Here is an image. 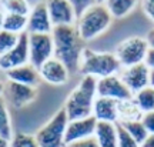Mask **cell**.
I'll use <instances>...</instances> for the list:
<instances>
[{
  "label": "cell",
  "mask_w": 154,
  "mask_h": 147,
  "mask_svg": "<svg viewBox=\"0 0 154 147\" xmlns=\"http://www.w3.org/2000/svg\"><path fill=\"white\" fill-rule=\"evenodd\" d=\"M5 74H6L7 82L20 83V84H26V86L36 87V89H37V84L42 80L40 74H38V70L36 67H33L30 63L5 71Z\"/></svg>",
  "instance_id": "16"
},
{
  "label": "cell",
  "mask_w": 154,
  "mask_h": 147,
  "mask_svg": "<svg viewBox=\"0 0 154 147\" xmlns=\"http://www.w3.org/2000/svg\"><path fill=\"white\" fill-rule=\"evenodd\" d=\"M19 42V36L13 34L10 32H6V30H0V56L6 55L7 52H10Z\"/></svg>",
  "instance_id": "26"
},
{
  "label": "cell",
  "mask_w": 154,
  "mask_h": 147,
  "mask_svg": "<svg viewBox=\"0 0 154 147\" xmlns=\"http://www.w3.org/2000/svg\"><path fill=\"white\" fill-rule=\"evenodd\" d=\"M141 123L146 127V130L149 131V134H153L154 136V111L144 113L143 119H141Z\"/></svg>",
  "instance_id": "29"
},
{
  "label": "cell",
  "mask_w": 154,
  "mask_h": 147,
  "mask_svg": "<svg viewBox=\"0 0 154 147\" xmlns=\"http://www.w3.org/2000/svg\"><path fill=\"white\" fill-rule=\"evenodd\" d=\"M150 46L146 37L133 36L126 40H123L116 47V57L120 61L123 69L131 67L136 64H141L146 60V56L149 53Z\"/></svg>",
  "instance_id": "6"
},
{
  "label": "cell",
  "mask_w": 154,
  "mask_h": 147,
  "mask_svg": "<svg viewBox=\"0 0 154 147\" xmlns=\"http://www.w3.org/2000/svg\"><path fill=\"white\" fill-rule=\"evenodd\" d=\"M94 139H96L99 147H117V144H119L117 123L97 121Z\"/></svg>",
  "instance_id": "18"
},
{
  "label": "cell",
  "mask_w": 154,
  "mask_h": 147,
  "mask_svg": "<svg viewBox=\"0 0 154 147\" xmlns=\"http://www.w3.org/2000/svg\"><path fill=\"white\" fill-rule=\"evenodd\" d=\"M96 99H97V79L83 76L80 83L67 96L66 103L63 106L69 120L86 119L93 116Z\"/></svg>",
  "instance_id": "2"
},
{
  "label": "cell",
  "mask_w": 154,
  "mask_h": 147,
  "mask_svg": "<svg viewBox=\"0 0 154 147\" xmlns=\"http://www.w3.org/2000/svg\"><path fill=\"white\" fill-rule=\"evenodd\" d=\"M150 87L154 89V70H150Z\"/></svg>",
  "instance_id": "35"
},
{
  "label": "cell",
  "mask_w": 154,
  "mask_h": 147,
  "mask_svg": "<svg viewBox=\"0 0 154 147\" xmlns=\"http://www.w3.org/2000/svg\"><path fill=\"white\" fill-rule=\"evenodd\" d=\"M121 64L117 60L114 53L107 52H96L86 47L82 53L80 60V69L79 71L83 76H90L94 79H103V77L120 74Z\"/></svg>",
  "instance_id": "4"
},
{
  "label": "cell",
  "mask_w": 154,
  "mask_h": 147,
  "mask_svg": "<svg viewBox=\"0 0 154 147\" xmlns=\"http://www.w3.org/2000/svg\"><path fill=\"white\" fill-rule=\"evenodd\" d=\"M29 64V34L23 33L19 36L17 44L7 52L6 55L0 56V70H11L20 66Z\"/></svg>",
  "instance_id": "11"
},
{
  "label": "cell",
  "mask_w": 154,
  "mask_h": 147,
  "mask_svg": "<svg viewBox=\"0 0 154 147\" xmlns=\"http://www.w3.org/2000/svg\"><path fill=\"white\" fill-rule=\"evenodd\" d=\"M119 124L123 126V129L130 134V136L138 143V144H141V143L149 137V131L146 130V127L143 126L141 123V120L140 121H128V123H119Z\"/></svg>",
  "instance_id": "25"
},
{
  "label": "cell",
  "mask_w": 154,
  "mask_h": 147,
  "mask_svg": "<svg viewBox=\"0 0 154 147\" xmlns=\"http://www.w3.org/2000/svg\"><path fill=\"white\" fill-rule=\"evenodd\" d=\"M3 93H5V84L3 82H0V96H3Z\"/></svg>",
  "instance_id": "38"
},
{
  "label": "cell",
  "mask_w": 154,
  "mask_h": 147,
  "mask_svg": "<svg viewBox=\"0 0 154 147\" xmlns=\"http://www.w3.org/2000/svg\"><path fill=\"white\" fill-rule=\"evenodd\" d=\"M38 74L43 82L54 86H63L70 79V71L60 60L51 57L38 69Z\"/></svg>",
  "instance_id": "14"
},
{
  "label": "cell",
  "mask_w": 154,
  "mask_h": 147,
  "mask_svg": "<svg viewBox=\"0 0 154 147\" xmlns=\"http://www.w3.org/2000/svg\"><path fill=\"white\" fill-rule=\"evenodd\" d=\"M13 127H11L10 113L7 109V103L3 96H0V139L10 142L13 139Z\"/></svg>",
  "instance_id": "22"
},
{
  "label": "cell",
  "mask_w": 154,
  "mask_h": 147,
  "mask_svg": "<svg viewBox=\"0 0 154 147\" xmlns=\"http://www.w3.org/2000/svg\"><path fill=\"white\" fill-rule=\"evenodd\" d=\"M3 19H5V11L0 9V30L3 29Z\"/></svg>",
  "instance_id": "37"
},
{
  "label": "cell",
  "mask_w": 154,
  "mask_h": 147,
  "mask_svg": "<svg viewBox=\"0 0 154 147\" xmlns=\"http://www.w3.org/2000/svg\"><path fill=\"white\" fill-rule=\"evenodd\" d=\"M96 127H97V119L94 116L79 120H69L66 134H64V146L79 142V140H86V139L94 137Z\"/></svg>",
  "instance_id": "13"
},
{
  "label": "cell",
  "mask_w": 154,
  "mask_h": 147,
  "mask_svg": "<svg viewBox=\"0 0 154 147\" xmlns=\"http://www.w3.org/2000/svg\"><path fill=\"white\" fill-rule=\"evenodd\" d=\"M0 9L5 13H14V14L29 16L30 11H32V5L29 2H23V0H9V2H2Z\"/></svg>",
  "instance_id": "24"
},
{
  "label": "cell",
  "mask_w": 154,
  "mask_h": 147,
  "mask_svg": "<svg viewBox=\"0 0 154 147\" xmlns=\"http://www.w3.org/2000/svg\"><path fill=\"white\" fill-rule=\"evenodd\" d=\"M111 20L113 17L110 11L107 10L106 3L97 2V3H91L83 11L82 16L77 19L76 29L83 42H90L101 36L110 27Z\"/></svg>",
  "instance_id": "3"
},
{
  "label": "cell",
  "mask_w": 154,
  "mask_h": 147,
  "mask_svg": "<svg viewBox=\"0 0 154 147\" xmlns=\"http://www.w3.org/2000/svg\"><path fill=\"white\" fill-rule=\"evenodd\" d=\"M104 3L113 19L126 17L137 6V2H133V0H110V2H104Z\"/></svg>",
  "instance_id": "21"
},
{
  "label": "cell",
  "mask_w": 154,
  "mask_h": 147,
  "mask_svg": "<svg viewBox=\"0 0 154 147\" xmlns=\"http://www.w3.org/2000/svg\"><path fill=\"white\" fill-rule=\"evenodd\" d=\"M117 103L113 99L99 97L94 102L93 116L97 121H107V123H117L119 121V113H117Z\"/></svg>",
  "instance_id": "17"
},
{
  "label": "cell",
  "mask_w": 154,
  "mask_h": 147,
  "mask_svg": "<svg viewBox=\"0 0 154 147\" xmlns=\"http://www.w3.org/2000/svg\"><path fill=\"white\" fill-rule=\"evenodd\" d=\"M6 103H9L14 109H22L24 106L30 104L37 97V89L30 87L26 84L14 82H7L5 84V93H3Z\"/></svg>",
  "instance_id": "8"
},
{
  "label": "cell",
  "mask_w": 154,
  "mask_h": 147,
  "mask_svg": "<svg viewBox=\"0 0 154 147\" xmlns=\"http://www.w3.org/2000/svg\"><path fill=\"white\" fill-rule=\"evenodd\" d=\"M119 76L121 82L126 84V87L133 93V96L150 86V69L146 66V63L121 69Z\"/></svg>",
  "instance_id": "10"
},
{
  "label": "cell",
  "mask_w": 154,
  "mask_h": 147,
  "mask_svg": "<svg viewBox=\"0 0 154 147\" xmlns=\"http://www.w3.org/2000/svg\"><path fill=\"white\" fill-rule=\"evenodd\" d=\"M53 24L50 22L49 9L46 2H38L32 6V11L27 16V34H51Z\"/></svg>",
  "instance_id": "9"
},
{
  "label": "cell",
  "mask_w": 154,
  "mask_h": 147,
  "mask_svg": "<svg viewBox=\"0 0 154 147\" xmlns=\"http://www.w3.org/2000/svg\"><path fill=\"white\" fill-rule=\"evenodd\" d=\"M67 124H69V117L64 107H61L34 134L37 144L40 147H64V134Z\"/></svg>",
  "instance_id": "5"
},
{
  "label": "cell",
  "mask_w": 154,
  "mask_h": 147,
  "mask_svg": "<svg viewBox=\"0 0 154 147\" xmlns=\"http://www.w3.org/2000/svg\"><path fill=\"white\" fill-rule=\"evenodd\" d=\"M47 9H49L50 22L53 24V27L76 26L77 17L72 6V2H57V0L49 2Z\"/></svg>",
  "instance_id": "15"
},
{
  "label": "cell",
  "mask_w": 154,
  "mask_h": 147,
  "mask_svg": "<svg viewBox=\"0 0 154 147\" xmlns=\"http://www.w3.org/2000/svg\"><path fill=\"white\" fill-rule=\"evenodd\" d=\"M54 44V59L60 60L70 73H76L80 69L82 53L86 49L76 26H59L51 32Z\"/></svg>",
  "instance_id": "1"
},
{
  "label": "cell",
  "mask_w": 154,
  "mask_h": 147,
  "mask_svg": "<svg viewBox=\"0 0 154 147\" xmlns=\"http://www.w3.org/2000/svg\"><path fill=\"white\" fill-rule=\"evenodd\" d=\"M141 147H154V136L153 134H149V137L141 143Z\"/></svg>",
  "instance_id": "34"
},
{
  "label": "cell",
  "mask_w": 154,
  "mask_h": 147,
  "mask_svg": "<svg viewBox=\"0 0 154 147\" xmlns=\"http://www.w3.org/2000/svg\"><path fill=\"white\" fill-rule=\"evenodd\" d=\"M26 29H27V16L14 14V13H5L3 30L20 36L23 33H26Z\"/></svg>",
  "instance_id": "20"
},
{
  "label": "cell",
  "mask_w": 154,
  "mask_h": 147,
  "mask_svg": "<svg viewBox=\"0 0 154 147\" xmlns=\"http://www.w3.org/2000/svg\"><path fill=\"white\" fill-rule=\"evenodd\" d=\"M117 113H119V121L117 123L140 121L143 119V111L138 109V106L133 99L119 102L117 103Z\"/></svg>",
  "instance_id": "19"
},
{
  "label": "cell",
  "mask_w": 154,
  "mask_h": 147,
  "mask_svg": "<svg viewBox=\"0 0 154 147\" xmlns=\"http://www.w3.org/2000/svg\"><path fill=\"white\" fill-rule=\"evenodd\" d=\"M117 133H119V144H117V147H141V144H138V143L123 129V126L119 124V123H117Z\"/></svg>",
  "instance_id": "28"
},
{
  "label": "cell",
  "mask_w": 154,
  "mask_h": 147,
  "mask_svg": "<svg viewBox=\"0 0 154 147\" xmlns=\"http://www.w3.org/2000/svg\"><path fill=\"white\" fill-rule=\"evenodd\" d=\"M64 147H99L96 139L91 137V139H86V140H79V142H74V143H70Z\"/></svg>",
  "instance_id": "30"
},
{
  "label": "cell",
  "mask_w": 154,
  "mask_h": 147,
  "mask_svg": "<svg viewBox=\"0 0 154 147\" xmlns=\"http://www.w3.org/2000/svg\"><path fill=\"white\" fill-rule=\"evenodd\" d=\"M133 100L136 102L138 106V109L144 113H150L154 111V89L153 87H146L143 90H140L133 96Z\"/></svg>",
  "instance_id": "23"
},
{
  "label": "cell",
  "mask_w": 154,
  "mask_h": 147,
  "mask_svg": "<svg viewBox=\"0 0 154 147\" xmlns=\"http://www.w3.org/2000/svg\"><path fill=\"white\" fill-rule=\"evenodd\" d=\"M146 40H147V43H149L150 49H154V29H151V30L147 33V36H146Z\"/></svg>",
  "instance_id": "33"
},
{
  "label": "cell",
  "mask_w": 154,
  "mask_h": 147,
  "mask_svg": "<svg viewBox=\"0 0 154 147\" xmlns=\"http://www.w3.org/2000/svg\"><path fill=\"white\" fill-rule=\"evenodd\" d=\"M141 9H143V11L146 13V16L149 17L150 20L154 22V2H150V0L143 2V3H141Z\"/></svg>",
  "instance_id": "31"
},
{
  "label": "cell",
  "mask_w": 154,
  "mask_h": 147,
  "mask_svg": "<svg viewBox=\"0 0 154 147\" xmlns=\"http://www.w3.org/2000/svg\"><path fill=\"white\" fill-rule=\"evenodd\" d=\"M0 147H10V142H7L5 139H0Z\"/></svg>",
  "instance_id": "36"
},
{
  "label": "cell",
  "mask_w": 154,
  "mask_h": 147,
  "mask_svg": "<svg viewBox=\"0 0 154 147\" xmlns=\"http://www.w3.org/2000/svg\"><path fill=\"white\" fill-rule=\"evenodd\" d=\"M144 63H146V66L149 67L150 70H154V49H149V53L146 56Z\"/></svg>",
  "instance_id": "32"
},
{
  "label": "cell",
  "mask_w": 154,
  "mask_h": 147,
  "mask_svg": "<svg viewBox=\"0 0 154 147\" xmlns=\"http://www.w3.org/2000/svg\"><path fill=\"white\" fill-rule=\"evenodd\" d=\"M51 57H54L51 34H29V63L38 70Z\"/></svg>",
  "instance_id": "7"
},
{
  "label": "cell",
  "mask_w": 154,
  "mask_h": 147,
  "mask_svg": "<svg viewBox=\"0 0 154 147\" xmlns=\"http://www.w3.org/2000/svg\"><path fill=\"white\" fill-rule=\"evenodd\" d=\"M97 96L113 99L116 102H121V100L133 99V93L121 82L120 76L114 74V76L103 77V79L97 80Z\"/></svg>",
  "instance_id": "12"
},
{
  "label": "cell",
  "mask_w": 154,
  "mask_h": 147,
  "mask_svg": "<svg viewBox=\"0 0 154 147\" xmlns=\"http://www.w3.org/2000/svg\"><path fill=\"white\" fill-rule=\"evenodd\" d=\"M10 147H40L34 136L26 133H16L10 140Z\"/></svg>",
  "instance_id": "27"
}]
</instances>
